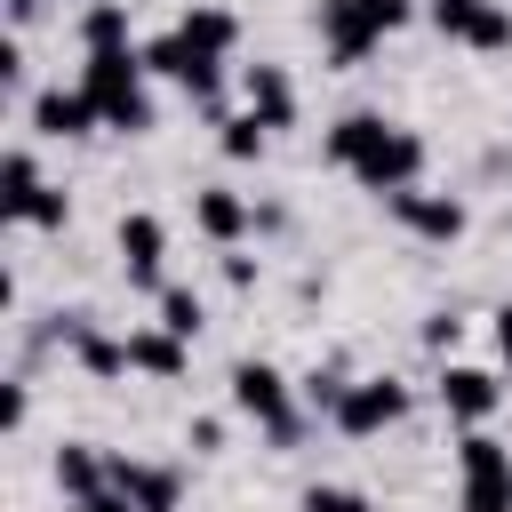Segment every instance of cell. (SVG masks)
I'll list each match as a JSON object with an SVG mask.
<instances>
[{
  "label": "cell",
  "mask_w": 512,
  "mask_h": 512,
  "mask_svg": "<svg viewBox=\"0 0 512 512\" xmlns=\"http://www.w3.org/2000/svg\"><path fill=\"white\" fill-rule=\"evenodd\" d=\"M80 88L96 96L104 128H120V136H144V128H152V96H144V48H88Z\"/></svg>",
  "instance_id": "obj_1"
},
{
  "label": "cell",
  "mask_w": 512,
  "mask_h": 512,
  "mask_svg": "<svg viewBox=\"0 0 512 512\" xmlns=\"http://www.w3.org/2000/svg\"><path fill=\"white\" fill-rule=\"evenodd\" d=\"M416 16V0H320V48L336 72H352L384 32H400Z\"/></svg>",
  "instance_id": "obj_2"
},
{
  "label": "cell",
  "mask_w": 512,
  "mask_h": 512,
  "mask_svg": "<svg viewBox=\"0 0 512 512\" xmlns=\"http://www.w3.org/2000/svg\"><path fill=\"white\" fill-rule=\"evenodd\" d=\"M456 472H464L456 512H512V448H504L496 432L464 424V440H456Z\"/></svg>",
  "instance_id": "obj_3"
},
{
  "label": "cell",
  "mask_w": 512,
  "mask_h": 512,
  "mask_svg": "<svg viewBox=\"0 0 512 512\" xmlns=\"http://www.w3.org/2000/svg\"><path fill=\"white\" fill-rule=\"evenodd\" d=\"M416 176H424V136H416V128H400V120H392V128L360 152V168H352V184H360V192H376V200L408 192Z\"/></svg>",
  "instance_id": "obj_4"
},
{
  "label": "cell",
  "mask_w": 512,
  "mask_h": 512,
  "mask_svg": "<svg viewBox=\"0 0 512 512\" xmlns=\"http://www.w3.org/2000/svg\"><path fill=\"white\" fill-rule=\"evenodd\" d=\"M232 408H240V416H256V424L272 432V448H288V440H296L288 376H280L272 360H240V368H232Z\"/></svg>",
  "instance_id": "obj_5"
},
{
  "label": "cell",
  "mask_w": 512,
  "mask_h": 512,
  "mask_svg": "<svg viewBox=\"0 0 512 512\" xmlns=\"http://www.w3.org/2000/svg\"><path fill=\"white\" fill-rule=\"evenodd\" d=\"M408 416V384L400 376H360V384H344V400H336V432L344 440H376V432H392Z\"/></svg>",
  "instance_id": "obj_6"
},
{
  "label": "cell",
  "mask_w": 512,
  "mask_h": 512,
  "mask_svg": "<svg viewBox=\"0 0 512 512\" xmlns=\"http://www.w3.org/2000/svg\"><path fill=\"white\" fill-rule=\"evenodd\" d=\"M424 16H432L440 40H464V48H480V56H504V48H512V8H504V0H432Z\"/></svg>",
  "instance_id": "obj_7"
},
{
  "label": "cell",
  "mask_w": 512,
  "mask_h": 512,
  "mask_svg": "<svg viewBox=\"0 0 512 512\" xmlns=\"http://www.w3.org/2000/svg\"><path fill=\"white\" fill-rule=\"evenodd\" d=\"M392 216H400L416 240H440V248H448V240H464V224H472V216H464V200H448V192H424V184L392 192Z\"/></svg>",
  "instance_id": "obj_8"
},
{
  "label": "cell",
  "mask_w": 512,
  "mask_h": 512,
  "mask_svg": "<svg viewBox=\"0 0 512 512\" xmlns=\"http://www.w3.org/2000/svg\"><path fill=\"white\" fill-rule=\"evenodd\" d=\"M96 120H104V112H96V96H88L80 80H72V88H40V96H32V136H56V144H64V136H88Z\"/></svg>",
  "instance_id": "obj_9"
},
{
  "label": "cell",
  "mask_w": 512,
  "mask_h": 512,
  "mask_svg": "<svg viewBox=\"0 0 512 512\" xmlns=\"http://www.w3.org/2000/svg\"><path fill=\"white\" fill-rule=\"evenodd\" d=\"M160 256H168V224L160 216H120V272L128 288H160Z\"/></svg>",
  "instance_id": "obj_10"
},
{
  "label": "cell",
  "mask_w": 512,
  "mask_h": 512,
  "mask_svg": "<svg viewBox=\"0 0 512 512\" xmlns=\"http://www.w3.org/2000/svg\"><path fill=\"white\" fill-rule=\"evenodd\" d=\"M496 400H504V384H496L488 368H440V408H448L456 424H488Z\"/></svg>",
  "instance_id": "obj_11"
},
{
  "label": "cell",
  "mask_w": 512,
  "mask_h": 512,
  "mask_svg": "<svg viewBox=\"0 0 512 512\" xmlns=\"http://www.w3.org/2000/svg\"><path fill=\"white\" fill-rule=\"evenodd\" d=\"M112 488H120L136 512H176V496H184V480H176L168 464H136V456H112Z\"/></svg>",
  "instance_id": "obj_12"
},
{
  "label": "cell",
  "mask_w": 512,
  "mask_h": 512,
  "mask_svg": "<svg viewBox=\"0 0 512 512\" xmlns=\"http://www.w3.org/2000/svg\"><path fill=\"white\" fill-rule=\"evenodd\" d=\"M240 104H248L264 128H288V120H296V88H288L280 64H248V72H240Z\"/></svg>",
  "instance_id": "obj_13"
},
{
  "label": "cell",
  "mask_w": 512,
  "mask_h": 512,
  "mask_svg": "<svg viewBox=\"0 0 512 512\" xmlns=\"http://www.w3.org/2000/svg\"><path fill=\"white\" fill-rule=\"evenodd\" d=\"M192 224H200L216 248H232V240L248 232V200H240V192H224V184H208V192H192Z\"/></svg>",
  "instance_id": "obj_14"
},
{
  "label": "cell",
  "mask_w": 512,
  "mask_h": 512,
  "mask_svg": "<svg viewBox=\"0 0 512 512\" xmlns=\"http://www.w3.org/2000/svg\"><path fill=\"white\" fill-rule=\"evenodd\" d=\"M64 336H72V352H80V368H88L96 384H112V376L136 368V360H128V336H104V328H88V320H72Z\"/></svg>",
  "instance_id": "obj_15"
},
{
  "label": "cell",
  "mask_w": 512,
  "mask_h": 512,
  "mask_svg": "<svg viewBox=\"0 0 512 512\" xmlns=\"http://www.w3.org/2000/svg\"><path fill=\"white\" fill-rule=\"evenodd\" d=\"M56 488H64L72 504H88L96 488H112V464H104L88 440H64V448H56Z\"/></svg>",
  "instance_id": "obj_16"
},
{
  "label": "cell",
  "mask_w": 512,
  "mask_h": 512,
  "mask_svg": "<svg viewBox=\"0 0 512 512\" xmlns=\"http://www.w3.org/2000/svg\"><path fill=\"white\" fill-rule=\"evenodd\" d=\"M128 360H136L144 376L176 384V376H184V336H168V328L152 320V328H136V336H128Z\"/></svg>",
  "instance_id": "obj_17"
},
{
  "label": "cell",
  "mask_w": 512,
  "mask_h": 512,
  "mask_svg": "<svg viewBox=\"0 0 512 512\" xmlns=\"http://www.w3.org/2000/svg\"><path fill=\"white\" fill-rule=\"evenodd\" d=\"M384 128H392L384 112H344V120L328 128V160H336V168H360V152H368Z\"/></svg>",
  "instance_id": "obj_18"
},
{
  "label": "cell",
  "mask_w": 512,
  "mask_h": 512,
  "mask_svg": "<svg viewBox=\"0 0 512 512\" xmlns=\"http://www.w3.org/2000/svg\"><path fill=\"white\" fill-rule=\"evenodd\" d=\"M200 56H232V40H240V24L224 16V8H184V24H176Z\"/></svg>",
  "instance_id": "obj_19"
},
{
  "label": "cell",
  "mask_w": 512,
  "mask_h": 512,
  "mask_svg": "<svg viewBox=\"0 0 512 512\" xmlns=\"http://www.w3.org/2000/svg\"><path fill=\"white\" fill-rule=\"evenodd\" d=\"M80 48H128V8L120 0H88L80 8Z\"/></svg>",
  "instance_id": "obj_20"
},
{
  "label": "cell",
  "mask_w": 512,
  "mask_h": 512,
  "mask_svg": "<svg viewBox=\"0 0 512 512\" xmlns=\"http://www.w3.org/2000/svg\"><path fill=\"white\" fill-rule=\"evenodd\" d=\"M216 144H224V160H264L272 128H264L256 112H232V120H216Z\"/></svg>",
  "instance_id": "obj_21"
},
{
  "label": "cell",
  "mask_w": 512,
  "mask_h": 512,
  "mask_svg": "<svg viewBox=\"0 0 512 512\" xmlns=\"http://www.w3.org/2000/svg\"><path fill=\"white\" fill-rule=\"evenodd\" d=\"M160 328H168V336H184V344H192V336H200V328H208V304H200V296H192V288H160Z\"/></svg>",
  "instance_id": "obj_22"
},
{
  "label": "cell",
  "mask_w": 512,
  "mask_h": 512,
  "mask_svg": "<svg viewBox=\"0 0 512 512\" xmlns=\"http://www.w3.org/2000/svg\"><path fill=\"white\" fill-rule=\"evenodd\" d=\"M32 192H40V168H32V152H24V144H16V152H8V160H0V208H8V216H16V208H24V200H32Z\"/></svg>",
  "instance_id": "obj_23"
},
{
  "label": "cell",
  "mask_w": 512,
  "mask_h": 512,
  "mask_svg": "<svg viewBox=\"0 0 512 512\" xmlns=\"http://www.w3.org/2000/svg\"><path fill=\"white\" fill-rule=\"evenodd\" d=\"M64 216H72V200H64L56 184H40V192L16 208V224H32V232H64Z\"/></svg>",
  "instance_id": "obj_24"
},
{
  "label": "cell",
  "mask_w": 512,
  "mask_h": 512,
  "mask_svg": "<svg viewBox=\"0 0 512 512\" xmlns=\"http://www.w3.org/2000/svg\"><path fill=\"white\" fill-rule=\"evenodd\" d=\"M304 512H368V496H360V488L320 480V488H304Z\"/></svg>",
  "instance_id": "obj_25"
},
{
  "label": "cell",
  "mask_w": 512,
  "mask_h": 512,
  "mask_svg": "<svg viewBox=\"0 0 512 512\" xmlns=\"http://www.w3.org/2000/svg\"><path fill=\"white\" fill-rule=\"evenodd\" d=\"M304 400L336 416V400H344V376H336V368H312V376H304Z\"/></svg>",
  "instance_id": "obj_26"
},
{
  "label": "cell",
  "mask_w": 512,
  "mask_h": 512,
  "mask_svg": "<svg viewBox=\"0 0 512 512\" xmlns=\"http://www.w3.org/2000/svg\"><path fill=\"white\" fill-rule=\"evenodd\" d=\"M456 336H464L456 312H432V320H424V344H432V352H456Z\"/></svg>",
  "instance_id": "obj_27"
},
{
  "label": "cell",
  "mask_w": 512,
  "mask_h": 512,
  "mask_svg": "<svg viewBox=\"0 0 512 512\" xmlns=\"http://www.w3.org/2000/svg\"><path fill=\"white\" fill-rule=\"evenodd\" d=\"M184 440H192L200 456H216V448H224V424H216V416H192V432H184Z\"/></svg>",
  "instance_id": "obj_28"
},
{
  "label": "cell",
  "mask_w": 512,
  "mask_h": 512,
  "mask_svg": "<svg viewBox=\"0 0 512 512\" xmlns=\"http://www.w3.org/2000/svg\"><path fill=\"white\" fill-rule=\"evenodd\" d=\"M224 280H232V288H248V280H256V256H240V248H224Z\"/></svg>",
  "instance_id": "obj_29"
},
{
  "label": "cell",
  "mask_w": 512,
  "mask_h": 512,
  "mask_svg": "<svg viewBox=\"0 0 512 512\" xmlns=\"http://www.w3.org/2000/svg\"><path fill=\"white\" fill-rule=\"evenodd\" d=\"M72 512H136V504H128L120 488H96V496H88V504H72Z\"/></svg>",
  "instance_id": "obj_30"
},
{
  "label": "cell",
  "mask_w": 512,
  "mask_h": 512,
  "mask_svg": "<svg viewBox=\"0 0 512 512\" xmlns=\"http://www.w3.org/2000/svg\"><path fill=\"white\" fill-rule=\"evenodd\" d=\"M0 80H24V40H0Z\"/></svg>",
  "instance_id": "obj_31"
},
{
  "label": "cell",
  "mask_w": 512,
  "mask_h": 512,
  "mask_svg": "<svg viewBox=\"0 0 512 512\" xmlns=\"http://www.w3.org/2000/svg\"><path fill=\"white\" fill-rule=\"evenodd\" d=\"M496 352H504V360H512V296H504V304H496Z\"/></svg>",
  "instance_id": "obj_32"
}]
</instances>
